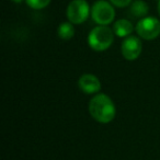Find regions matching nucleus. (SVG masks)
Masks as SVG:
<instances>
[{
	"label": "nucleus",
	"instance_id": "423d86ee",
	"mask_svg": "<svg viewBox=\"0 0 160 160\" xmlns=\"http://www.w3.org/2000/svg\"><path fill=\"white\" fill-rule=\"evenodd\" d=\"M142 41L139 40V38L134 35H129L125 38V40L122 43V46H121V52H122L123 57L127 60L137 59L142 54Z\"/></svg>",
	"mask_w": 160,
	"mask_h": 160
},
{
	"label": "nucleus",
	"instance_id": "9b49d317",
	"mask_svg": "<svg viewBox=\"0 0 160 160\" xmlns=\"http://www.w3.org/2000/svg\"><path fill=\"white\" fill-rule=\"evenodd\" d=\"M27 5L34 10H41L46 8L51 3V0H25Z\"/></svg>",
	"mask_w": 160,
	"mask_h": 160
},
{
	"label": "nucleus",
	"instance_id": "f8f14e48",
	"mask_svg": "<svg viewBox=\"0 0 160 160\" xmlns=\"http://www.w3.org/2000/svg\"><path fill=\"white\" fill-rule=\"evenodd\" d=\"M110 2L118 8H125L132 3V0H110Z\"/></svg>",
	"mask_w": 160,
	"mask_h": 160
},
{
	"label": "nucleus",
	"instance_id": "0eeeda50",
	"mask_svg": "<svg viewBox=\"0 0 160 160\" xmlns=\"http://www.w3.org/2000/svg\"><path fill=\"white\" fill-rule=\"evenodd\" d=\"M78 87L83 93L94 94L101 90V82L97 76L92 73H83L78 80Z\"/></svg>",
	"mask_w": 160,
	"mask_h": 160
},
{
	"label": "nucleus",
	"instance_id": "f257e3e1",
	"mask_svg": "<svg viewBox=\"0 0 160 160\" xmlns=\"http://www.w3.org/2000/svg\"><path fill=\"white\" fill-rule=\"evenodd\" d=\"M89 113L97 122L108 124L115 118V104L109 96L104 93H98L90 100Z\"/></svg>",
	"mask_w": 160,
	"mask_h": 160
},
{
	"label": "nucleus",
	"instance_id": "20e7f679",
	"mask_svg": "<svg viewBox=\"0 0 160 160\" xmlns=\"http://www.w3.org/2000/svg\"><path fill=\"white\" fill-rule=\"evenodd\" d=\"M90 13L89 3L86 0H72L67 7L66 16L72 24H81L88 19Z\"/></svg>",
	"mask_w": 160,
	"mask_h": 160
},
{
	"label": "nucleus",
	"instance_id": "9d476101",
	"mask_svg": "<svg viewBox=\"0 0 160 160\" xmlns=\"http://www.w3.org/2000/svg\"><path fill=\"white\" fill-rule=\"evenodd\" d=\"M57 34L59 36V38L65 41H68L70 38H73L75 35V28H73L71 22H64L60 23L57 30Z\"/></svg>",
	"mask_w": 160,
	"mask_h": 160
},
{
	"label": "nucleus",
	"instance_id": "6e6552de",
	"mask_svg": "<svg viewBox=\"0 0 160 160\" xmlns=\"http://www.w3.org/2000/svg\"><path fill=\"white\" fill-rule=\"evenodd\" d=\"M134 31V27L132 22L126 19H120L115 21L113 25V32L118 38H127Z\"/></svg>",
	"mask_w": 160,
	"mask_h": 160
},
{
	"label": "nucleus",
	"instance_id": "7ed1b4c3",
	"mask_svg": "<svg viewBox=\"0 0 160 160\" xmlns=\"http://www.w3.org/2000/svg\"><path fill=\"white\" fill-rule=\"evenodd\" d=\"M91 17L99 25H109L115 18V10L113 5L105 0H99L91 8Z\"/></svg>",
	"mask_w": 160,
	"mask_h": 160
},
{
	"label": "nucleus",
	"instance_id": "ddd939ff",
	"mask_svg": "<svg viewBox=\"0 0 160 160\" xmlns=\"http://www.w3.org/2000/svg\"><path fill=\"white\" fill-rule=\"evenodd\" d=\"M12 2H16V3H21L23 1V0H11Z\"/></svg>",
	"mask_w": 160,
	"mask_h": 160
},
{
	"label": "nucleus",
	"instance_id": "39448f33",
	"mask_svg": "<svg viewBox=\"0 0 160 160\" xmlns=\"http://www.w3.org/2000/svg\"><path fill=\"white\" fill-rule=\"evenodd\" d=\"M136 32L138 36L144 40H155L160 34V21L153 17H145L136 24Z\"/></svg>",
	"mask_w": 160,
	"mask_h": 160
},
{
	"label": "nucleus",
	"instance_id": "4468645a",
	"mask_svg": "<svg viewBox=\"0 0 160 160\" xmlns=\"http://www.w3.org/2000/svg\"><path fill=\"white\" fill-rule=\"evenodd\" d=\"M158 12H159V14H160V0L158 1Z\"/></svg>",
	"mask_w": 160,
	"mask_h": 160
},
{
	"label": "nucleus",
	"instance_id": "1a4fd4ad",
	"mask_svg": "<svg viewBox=\"0 0 160 160\" xmlns=\"http://www.w3.org/2000/svg\"><path fill=\"white\" fill-rule=\"evenodd\" d=\"M148 5L145 2L144 0H135L131 5V13L134 16V18H145L148 13Z\"/></svg>",
	"mask_w": 160,
	"mask_h": 160
},
{
	"label": "nucleus",
	"instance_id": "f03ea898",
	"mask_svg": "<svg viewBox=\"0 0 160 160\" xmlns=\"http://www.w3.org/2000/svg\"><path fill=\"white\" fill-rule=\"evenodd\" d=\"M114 41V32L108 25H98L90 31L88 44L93 51H107Z\"/></svg>",
	"mask_w": 160,
	"mask_h": 160
}]
</instances>
